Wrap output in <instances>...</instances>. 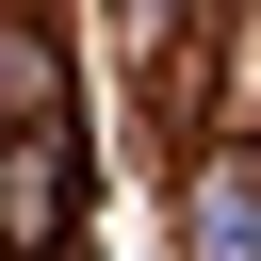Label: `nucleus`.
Here are the masks:
<instances>
[{"mask_svg":"<svg viewBox=\"0 0 261 261\" xmlns=\"http://www.w3.org/2000/svg\"><path fill=\"white\" fill-rule=\"evenodd\" d=\"M82 228V130H0V261H65Z\"/></svg>","mask_w":261,"mask_h":261,"instance_id":"f257e3e1","label":"nucleus"},{"mask_svg":"<svg viewBox=\"0 0 261 261\" xmlns=\"http://www.w3.org/2000/svg\"><path fill=\"white\" fill-rule=\"evenodd\" d=\"M179 261H261V130H212L179 179Z\"/></svg>","mask_w":261,"mask_h":261,"instance_id":"f03ea898","label":"nucleus"},{"mask_svg":"<svg viewBox=\"0 0 261 261\" xmlns=\"http://www.w3.org/2000/svg\"><path fill=\"white\" fill-rule=\"evenodd\" d=\"M0 130H82V82H65L33 0H0Z\"/></svg>","mask_w":261,"mask_h":261,"instance_id":"7ed1b4c3","label":"nucleus"},{"mask_svg":"<svg viewBox=\"0 0 261 261\" xmlns=\"http://www.w3.org/2000/svg\"><path fill=\"white\" fill-rule=\"evenodd\" d=\"M114 16H130V49H147V33H163V16H179V0H114Z\"/></svg>","mask_w":261,"mask_h":261,"instance_id":"20e7f679","label":"nucleus"}]
</instances>
